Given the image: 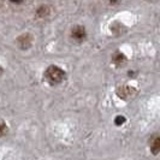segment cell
Instances as JSON below:
<instances>
[{"instance_id":"1","label":"cell","mask_w":160,"mask_h":160,"mask_svg":"<svg viewBox=\"0 0 160 160\" xmlns=\"http://www.w3.org/2000/svg\"><path fill=\"white\" fill-rule=\"evenodd\" d=\"M46 77H47V80L51 82V83H60V82H63L65 78V71L64 70H62L60 68H58V66H54V65H52V66H49L47 70H46Z\"/></svg>"},{"instance_id":"2","label":"cell","mask_w":160,"mask_h":160,"mask_svg":"<svg viewBox=\"0 0 160 160\" xmlns=\"http://www.w3.org/2000/svg\"><path fill=\"white\" fill-rule=\"evenodd\" d=\"M117 94L122 99L128 100V99L132 98V96L136 94V89H134L132 87H130V86H122L117 90Z\"/></svg>"},{"instance_id":"3","label":"cell","mask_w":160,"mask_h":160,"mask_svg":"<svg viewBox=\"0 0 160 160\" xmlns=\"http://www.w3.org/2000/svg\"><path fill=\"white\" fill-rule=\"evenodd\" d=\"M72 38L78 41L83 40V39L86 38V30H84V28L81 27V25H76V27L72 29Z\"/></svg>"},{"instance_id":"4","label":"cell","mask_w":160,"mask_h":160,"mask_svg":"<svg viewBox=\"0 0 160 160\" xmlns=\"http://www.w3.org/2000/svg\"><path fill=\"white\" fill-rule=\"evenodd\" d=\"M18 45L21 48H28L32 45V36L29 34H24L21 38H18Z\"/></svg>"},{"instance_id":"5","label":"cell","mask_w":160,"mask_h":160,"mask_svg":"<svg viewBox=\"0 0 160 160\" xmlns=\"http://www.w3.org/2000/svg\"><path fill=\"white\" fill-rule=\"evenodd\" d=\"M151 149H152L153 154H158L160 151V137L157 136L153 138V141L151 142Z\"/></svg>"},{"instance_id":"6","label":"cell","mask_w":160,"mask_h":160,"mask_svg":"<svg viewBox=\"0 0 160 160\" xmlns=\"http://www.w3.org/2000/svg\"><path fill=\"white\" fill-rule=\"evenodd\" d=\"M125 60H127V58L124 57L123 53H119V52L114 53V56H113V62H114V64L123 65L124 63H125Z\"/></svg>"},{"instance_id":"7","label":"cell","mask_w":160,"mask_h":160,"mask_svg":"<svg viewBox=\"0 0 160 160\" xmlns=\"http://www.w3.org/2000/svg\"><path fill=\"white\" fill-rule=\"evenodd\" d=\"M6 131H8V127L5 125V123H4V122H1V120H0V136H1V135H4Z\"/></svg>"},{"instance_id":"8","label":"cell","mask_w":160,"mask_h":160,"mask_svg":"<svg viewBox=\"0 0 160 160\" xmlns=\"http://www.w3.org/2000/svg\"><path fill=\"white\" fill-rule=\"evenodd\" d=\"M124 122H125V118H124V117H122V116H119V117H117V118H116V124H117V125L123 124Z\"/></svg>"},{"instance_id":"9","label":"cell","mask_w":160,"mask_h":160,"mask_svg":"<svg viewBox=\"0 0 160 160\" xmlns=\"http://www.w3.org/2000/svg\"><path fill=\"white\" fill-rule=\"evenodd\" d=\"M12 2H16V4H19V2H22L23 0H11Z\"/></svg>"},{"instance_id":"10","label":"cell","mask_w":160,"mask_h":160,"mask_svg":"<svg viewBox=\"0 0 160 160\" xmlns=\"http://www.w3.org/2000/svg\"><path fill=\"white\" fill-rule=\"evenodd\" d=\"M110 1H111V2H116V1H117V0H110Z\"/></svg>"}]
</instances>
